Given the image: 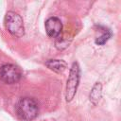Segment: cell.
<instances>
[{
    "label": "cell",
    "mask_w": 121,
    "mask_h": 121,
    "mask_svg": "<svg viewBox=\"0 0 121 121\" xmlns=\"http://www.w3.org/2000/svg\"><path fill=\"white\" fill-rule=\"evenodd\" d=\"M15 112L20 120L32 121L39 113V105L31 97H22L15 106Z\"/></svg>",
    "instance_id": "6da1fadb"
},
{
    "label": "cell",
    "mask_w": 121,
    "mask_h": 121,
    "mask_svg": "<svg viewBox=\"0 0 121 121\" xmlns=\"http://www.w3.org/2000/svg\"><path fill=\"white\" fill-rule=\"evenodd\" d=\"M5 26L8 31L16 37H21L25 33L23 19L21 16L13 11H9L5 16Z\"/></svg>",
    "instance_id": "7a4b0ae2"
},
{
    "label": "cell",
    "mask_w": 121,
    "mask_h": 121,
    "mask_svg": "<svg viewBox=\"0 0 121 121\" xmlns=\"http://www.w3.org/2000/svg\"><path fill=\"white\" fill-rule=\"evenodd\" d=\"M78 81H79V67L77 62H74L70 69V74H69V78L67 79V84H66L65 98L67 102L73 99L77 92Z\"/></svg>",
    "instance_id": "3957f363"
},
{
    "label": "cell",
    "mask_w": 121,
    "mask_h": 121,
    "mask_svg": "<svg viewBox=\"0 0 121 121\" xmlns=\"http://www.w3.org/2000/svg\"><path fill=\"white\" fill-rule=\"evenodd\" d=\"M22 78L21 69L14 64H4L0 67V79L7 84L18 82Z\"/></svg>",
    "instance_id": "277c9868"
},
{
    "label": "cell",
    "mask_w": 121,
    "mask_h": 121,
    "mask_svg": "<svg viewBox=\"0 0 121 121\" xmlns=\"http://www.w3.org/2000/svg\"><path fill=\"white\" fill-rule=\"evenodd\" d=\"M45 31L51 38L59 37L62 30L61 21L57 17H50L45 21Z\"/></svg>",
    "instance_id": "5b68a950"
},
{
    "label": "cell",
    "mask_w": 121,
    "mask_h": 121,
    "mask_svg": "<svg viewBox=\"0 0 121 121\" xmlns=\"http://www.w3.org/2000/svg\"><path fill=\"white\" fill-rule=\"evenodd\" d=\"M45 64L49 69L57 73H61L66 68V62L61 60H49L48 61H46Z\"/></svg>",
    "instance_id": "8992f818"
},
{
    "label": "cell",
    "mask_w": 121,
    "mask_h": 121,
    "mask_svg": "<svg viewBox=\"0 0 121 121\" xmlns=\"http://www.w3.org/2000/svg\"><path fill=\"white\" fill-rule=\"evenodd\" d=\"M110 36H111V32L108 29H104V33L95 40V43L97 44H103L107 42V40L110 38Z\"/></svg>",
    "instance_id": "52a82bcc"
}]
</instances>
